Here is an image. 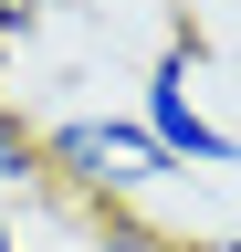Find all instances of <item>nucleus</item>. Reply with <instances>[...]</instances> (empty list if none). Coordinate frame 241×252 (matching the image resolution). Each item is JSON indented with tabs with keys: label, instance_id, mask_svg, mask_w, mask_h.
<instances>
[{
	"label": "nucleus",
	"instance_id": "f257e3e1",
	"mask_svg": "<svg viewBox=\"0 0 241 252\" xmlns=\"http://www.w3.org/2000/svg\"><path fill=\"white\" fill-rule=\"evenodd\" d=\"M42 179L74 189V200H95L105 220H126V200H147L158 179H178V158L136 116H63V126H42Z\"/></svg>",
	"mask_w": 241,
	"mask_h": 252
},
{
	"label": "nucleus",
	"instance_id": "20e7f679",
	"mask_svg": "<svg viewBox=\"0 0 241 252\" xmlns=\"http://www.w3.org/2000/svg\"><path fill=\"white\" fill-rule=\"evenodd\" d=\"M84 252H189V242H168V231H147V220H105Z\"/></svg>",
	"mask_w": 241,
	"mask_h": 252
},
{
	"label": "nucleus",
	"instance_id": "423d86ee",
	"mask_svg": "<svg viewBox=\"0 0 241 252\" xmlns=\"http://www.w3.org/2000/svg\"><path fill=\"white\" fill-rule=\"evenodd\" d=\"M199 252H241V231H220V242H199Z\"/></svg>",
	"mask_w": 241,
	"mask_h": 252
},
{
	"label": "nucleus",
	"instance_id": "39448f33",
	"mask_svg": "<svg viewBox=\"0 0 241 252\" xmlns=\"http://www.w3.org/2000/svg\"><path fill=\"white\" fill-rule=\"evenodd\" d=\"M42 11H53V0H0V74H11V53L42 32Z\"/></svg>",
	"mask_w": 241,
	"mask_h": 252
},
{
	"label": "nucleus",
	"instance_id": "f03ea898",
	"mask_svg": "<svg viewBox=\"0 0 241 252\" xmlns=\"http://www.w3.org/2000/svg\"><path fill=\"white\" fill-rule=\"evenodd\" d=\"M136 126L178 158V168H241V137L199 105V84H189V53H158V63H147V84H136Z\"/></svg>",
	"mask_w": 241,
	"mask_h": 252
},
{
	"label": "nucleus",
	"instance_id": "0eeeda50",
	"mask_svg": "<svg viewBox=\"0 0 241 252\" xmlns=\"http://www.w3.org/2000/svg\"><path fill=\"white\" fill-rule=\"evenodd\" d=\"M0 105H11V94H0Z\"/></svg>",
	"mask_w": 241,
	"mask_h": 252
},
{
	"label": "nucleus",
	"instance_id": "7ed1b4c3",
	"mask_svg": "<svg viewBox=\"0 0 241 252\" xmlns=\"http://www.w3.org/2000/svg\"><path fill=\"white\" fill-rule=\"evenodd\" d=\"M11 189H42V126H21L0 105V200H11Z\"/></svg>",
	"mask_w": 241,
	"mask_h": 252
}]
</instances>
